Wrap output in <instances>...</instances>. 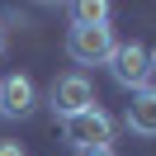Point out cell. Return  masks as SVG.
I'll return each mask as SVG.
<instances>
[{"mask_svg": "<svg viewBox=\"0 0 156 156\" xmlns=\"http://www.w3.org/2000/svg\"><path fill=\"white\" fill-rule=\"evenodd\" d=\"M62 137H66V147H76L80 151H109V142H114V118L104 114V109H85V114L76 118H62Z\"/></svg>", "mask_w": 156, "mask_h": 156, "instance_id": "6da1fadb", "label": "cell"}, {"mask_svg": "<svg viewBox=\"0 0 156 156\" xmlns=\"http://www.w3.org/2000/svg\"><path fill=\"white\" fill-rule=\"evenodd\" d=\"M114 48H118V38H114V29L109 24H71V33H66V57L76 62V66H104L109 57H114Z\"/></svg>", "mask_w": 156, "mask_h": 156, "instance_id": "7a4b0ae2", "label": "cell"}, {"mask_svg": "<svg viewBox=\"0 0 156 156\" xmlns=\"http://www.w3.org/2000/svg\"><path fill=\"white\" fill-rule=\"evenodd\" d=\"M104 66H109V76H114L123 90H133V95H137V90H147V85H151V76H156V71H151V52H147L142 43H118L114 57H109Z\"/></svg>", "mask_w": 156, "mask_h": 156, "instance_id": "3957f363", "label": "cell"}, {"mask_svg": "<svg viewBox=\"0 0 156 156\" xmlns=\"http://www.w3.org/2000/svg\"><path fill=\"white\" fill-rule=\"evenodd\" d=\"M48 104H52V114H57V118H76V114H85V109H95L99 99H95V85H90L85 71H66V76L52 80Z\"/></svg>", "mask_w": 156, "mask_h": 156, "instance_id": "277c9868", "label": "cell"}, {"mask_svg": "<svg viewBox=\"0 0 156 156\" xmlns=\"http://www.w3.org/2000/svg\"><path fill=\"white\" fill-rule=\"evenodd\" d=\"M33 104H38V90H33V80L24 71H14V76L0 80V114L5 118H29Z\"/></svg>", "mask_w": 156, "mask_h": 156, "instance_id": "5b68a950", "label": "cell"}, {"mask_svg": "<svg viewBox=\"0 0 156 156\" xmlns=\"http://www.w3.org/2000/svg\"><path fill=\"white\" fill-rule=\"evenodd\" d=\"M123 123H128V133H137V137H156V85H147V90L133 95Z\"/></svg>", "mask_w": 156, "mask_h": 156, "instance_id": "8992f818", "label": "cell"}, {"mask_svg": "<svg viewBox=\"0 0 156 156\" xmlns=\"http://www.w3.org/2000/svg\"><path fill=\"white\" fill-rule=\"evenodd\" d=\"M109 14L114 10H109L104 0H80V5H71V24H85V29L90 24H109Z\"/></svg>", "mask_w": 156, "mask_h": 156, "instance_id": "52a82bcc", "label": "cell"}, {"mask_svg": "<svg viewBox=\"0 0 156 156\" xmlns=\"http://www.w3.org/2000/svg\"><path fill=\"white\" fill-rule=\"evenodd\" d=\"M0 156H29L24 142H10V137H0Z\"/></svg>", "mask_w": 156, "mask_h": 156, "instance_id": "ba28073f", "label": "cell"}, {"mask_svg": "<svg viewBox=\"0 0 156 156\" xmlns=\"http://www.w3.org/2000/svg\"><path fill=\"white\" fill-rule=\"evenodd\" d=\"M80 156H114V151H80Z\"/></svg>", "mask_w": 156, "mask_h": 156, "instance_id": "9c48e42d", "label": "cell"}, {"mask_svg": "<svg viewBox=\"0 0 156 156\" xmlns=\"http://www.w3.org/2000/svg\"><path fill=\"white\" fill-rule=\"evenodd\" d=\"M151 71H156V48H151Z\"/></svg>", "mask_w": 156, "mask_h": 156, "instance_id": "30bf717a", "label": "cell"}, {"mask_svg": "<svg viewBox=\"0 0 156 156\" xmlns=\"http://www.w3.org/2000/svg\"><path fill=\"white\" fill-rule=\"evenodd\" d=\"M0 48H5V29H0Z\"/></svg>", "mask_w": 156, "mask_h": 156, "instance_id": "8fae6325", "label": "cell"}]
</instances>
